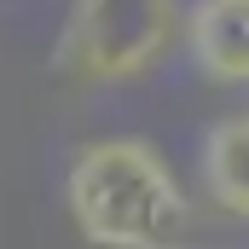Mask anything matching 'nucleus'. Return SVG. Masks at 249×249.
Listing matches in <instances>:
<instances>
[{
  "mask_svg": "<svg viewBox=\"0 0 249 249\" xmlns=\"http://www.w3.org/2000/svg\"><path fill=\"white\" fill-rule=\"evenodd\" d=\"M180 53L214 87H249V0H186Z\"/></svg>",
  "mask_w": 249,
  "mask_h": 249,
  "instance_id": "nucleus-3",
  "label": "nucleus"
},
{
  "mask_svg": "<svg viewBox=\"0 0 249 249\" xmlns=\"http://www.w3.org/2000/svg\"><path fill=\"white\" fill-rule=\"evenodd\" d=\"M180 29L186 0H70L53 64L81 87H127L168 64Z\"/></svg>",
  "mask_w": 249,
  "mask_h": 249,
  "instance_id": "nucleus-2",
  "label": "nucleus"
},
{
  "mask_svg": "<svg viewBox=\"0 0 249 249\" xmlns=\"http://www.w3.org/2000/svg\"><path fill=\"white\" fill-rule=\"evenodd\" d=\"M64 209L93 249H186L197 226L174 162L145 133H105L75 145L64 168Z\"/></svg>",
  "mask_w": 249,
  "mask_h": 249,
  "instance_id": "nucleus-1",
  "label": "nucleus"
},
{
  "mask_svg": "<svg viewBox=\"0 0 249 249\" xmlns=\"http://www.w3.org/2000/svg\"><path fill=\"white\" fill-rule=\"evenodd\" d=\"M197 180H203V197L226 220H244L249 226V110H232V116L203 127Z\"/></svg>",
  "mask_w": 249,
  "mask_h": 249,
  "instance_id": "nucleus-4",
  "label": "nucleus"
}]
</instances>
